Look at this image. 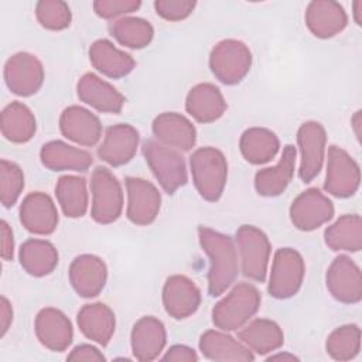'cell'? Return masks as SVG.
<instances>
[{"instance_id": "obj_9", "label": "cell", "mask_w": 362, "mask_h": 362, "mask_svg": "<svg viewBox=\"0 0 362 362\" xmlns=\"http://www.w3.org/2000/svg\"><path fill=\"white\" fill-rule=\"evenodd\" d=\"M361 184L359 164L341 147L329 146L324 189L338 198L354 195Z\"/></svg>"}, {"instance_id": "obj_41", "label": "cell", "mask_w": 362, "mask_h": 362, "mask_svg": "<svg viewBox=\"0 0 362 362\" xmlns=\"http://www.w3.org/2000/svg\"><path fill=\"white\" fill-rule=\"evenodd\" d=\"M141 1L139 0H96L93 1L95 13L106 20L116 17H126V14H132L139 10Z\"/></svg>"}, {"instance_id": "obj_46", "label": "cell", "mask_w": 362, "mask_h": 362, "mask_svg": "<svg viewBox=\"0 0 362 362\" xmlns=\"http://www.w3.org/2000/svg\"><path fill=\"white\" fill-rule=\"evenodd\" d=\"M13 321V307L6 297L0 298V337L3 338Z\"/></svg>"}, {"instance_id": "obj_34", "label": "cell", "mask_w": 362, "mask_h": 362, "mask_svg": "<svg viewBox=\"0 0 362 362\" xmlns=\"http://www.w3.org/2000/svg\"><path fill=\"white\" fill-rule=\"evenodd\" d=\"M1 133L11 143H27L37 130L34 113L21 102L8 103L1 112Z\"/></svg>"}, {"instance_id": "obj_18", "label": "cell", "mask_w": 362, "mask_h": 362, "mask_svg": "<svg viewBox=\"0 0 362 362\" xmlns=\"http://www.w3.org/2000/svg\"><path fill=\"white\" fill-rule=\"evenodd\" d=\"M59 130L68 140L83 146H95L102 137V123L90 110L72 105L64 109L59 117Z\"/></svg>"}, {"instance_id": "obj_30", "label": "cell", "mask_w": 362, "mask_h": 362, "mask_svg": "<svg viewBox=\"0 0 362 362\" xmlns=\"http://www.w3.org/2000/svg\"><path fill=\"white\" fill-rule=\"evenodd\" d=\"M89 59L93 68L107 78L119 79L127 76L136 66L133 57L113 45L112 41L100 38L89 48Z\"/></svg>"}, {"instance_id": "obj_31", "label": "cell", "mask_w": 362, "mask_h": 362, "mask_svg": "<svg viewBox=\"0 0 362 362\" xmlns=\"http://www.w3.org/2000/svg\"><path fill=\"white\" fill-rule=\"evenodd\" d=\"M238 337L252 352L259 355L273 352L284 344V334L280 325L266 318H256L245 324Z\"/></svg>"}, {"instance_id": "obj_43", "label": "cell", "mask_w": 362, "mask_h": 362, "mask_svg": "<svg viewBox=\"0 0 362 362\" xmlns=\"http://www.w3.org/2000/svg\"><path fill=\"white\" fill-rule=\"evenodd\" d=\"M68 361H90V362H99V361H105V355L93 345H88V344H81L78 346H75L69 355L66 356Z\"/></svg>"}, {"instance_id": "obj_29", "label": "cell", "mask_w": 362, "mask_h": 362, "mask_svg": "<svg viewBox=\"0 0 362 362\" xmlns=\"http://www.w3.org/2000/svg\"><path fill=\"white\" fill-rule=\"evenodd\" d=\"M40 158L51 171H86L92 165V156L86 150L61 140H52L41 147Z\"/></svg>"}, {"instance_id": "obj_27", "label": "cell", "mask_w": 362, "mask_h": 362, "mask_svg": "<svg viewBox=\"0 0 362 362\" xmlns=\"http://www.w3.org/2000/svg\"><path fill=\"white\" fill-rule=\"evenodd\" d=\"M228 105L218 86L209 82L198 83L187 95L185 109L199 123L216 122L225 113Z\"/></svg>"}, {"instance_id": "obj_1", "label": "cell", "mask_w": 362, "mask_h": 362, "mask_svg": "<svg viewBox=\"0 0 362 362\" xmlns=\"http://www.w3.org/2000/svg\"><path fill=\"white\" fill-rule=\"evenodd\" d=\"M198 239L209 259L208 293L212 297H218L232 286L239 273L235 242L229 235L206 226L198 228Z\"/></svg>"}, {"instance_id": "obj_35", "label": "cell", "mask_w": 362, "mask_h": 362, "mask_svg": "<svg viewBox=\"0 0 362 362\" xmlns=\"http://www.w3.org/2000/svg\"><path fill=\"white\" fill-rule=\"evenodd\" d=\"M325 243L329 249L338 252H359L362 249V221L358 214L339 216L324 232Z\"/></svg>"}, {"instance_id": "obj_24", "label": "cell", "mask_w": 362, "mask_h": 362, "mask_svg": "<svg viewBox=\"0 0 362 362\" xmlns=\"http://www.w3.org/2000/svg\"><path fill=\"white\" fill-rule=\"evenodd\" d=\"M348 24L344 7L331 0H314L305 10V25L318 38H331Z\"/></svg>"}, {"instance_id": "obj_17", "label": "cell", "mask_w": 362, "mask_h": 362, "mask_svg": "<svg viewBox=\"0 0 362 362\" xmlns=\"http://www.w3.org/2000/svg\"><path fill=\"white\" fill-rule=\"evenodd\" d=\"M34 331L38 341L49 351L62 352L72 344V324L58 308L47 307L40 310L34 321Z\"/></svg>"}, {"instance_id": "obj_47", "label": "cell", "mask_w": 362, "mask_h": 362, "mask_svg": "<svg viewBox=\"0 0 362 362\" xmlns=\"http://www.w3.org/2000/svg\"><path fill=\"white\" fill-rule=\"evenodd\" d=\"M354 20L358 25L362 24V1L361 0L354 3Z\"/></svg>"}, {"instance_id": "obj_16", "label": "cell", "mask_w": 362, "mask_h": 362, "mask_svg": "<svg viewBox=\"0 0 362 362\" xmlns=\"http://www.w3.org/2000/svg\"><path fill=\"white\" fill-rule=\"evenodd\" d=\"M139 140V132L133 126L127 123L110 126L106 129L103 141L98 147V156L109 165H124L134 157Z\"/></svg>"}, {"instance_id": "obj_33", "label": "cell", "mask_w": 362, "mask_h": 362, "mask_svg": "<svg viewBox=\"0 0 362 362\" xmlns=\"http://www.w3.org/2000/svg\"><path fill=\"white\" fill-rule=\"evenodd\" d=\"M21 267L34 277H44L58 264V250L45 239H28L18 250Z\"/></svg>"}, {"instance_id": "obj_22", "label": "cell", "mask_w": 362, "mask_h": 362, "mask_svg": "<svg viewBox=\"0 0 362 362\" xmlns=\"http://www.w3.org/2000/svg\"><path fill=\"white\" fill-rule=\"evenodd\" d=\"M132 352L137 361H154L163 352L167 344V331L164 324L153 317H141L132 329L130 335Z\"/></svg>"}, {"instance_id": "obj_38", "label": "cell", "mask_w": 362, "mask_h": 362, "mask_svg": "<svg viewBox=\"0 0 362 362\" xmlns=\"http://www.w3.org/2000/svg\"><path fill=\"white\" fill-rule=\"evenodd\" d=\"M325 349L335 361L354 359L361 351V328L356 324L335 328L327 338Z\"/></svg>"}, {"instance_id": "obj_13", "label": "cell", "mask_w": 362, "mask_h": 362, "mask_svg": "<svg viewBox=\"0 0 362 362\" xmlns=\"http://www.w3.org/2000/svg\"><path fill=\"white\" fill-rule=\"evenodd\" d=\"M332 216L334 205L318 188H308L301 192L290 206L291 223L303 232H311L320 228L331 221Z\"/></svg>"}, {"instance_id": "obj_4", "label": "cell", "mask_w": 362, "mask_h": 362, "mask_svg": "<svg viewBox=\"0 0 362 362\" xmlns=\"http://www.w3.org/2000/svg\"><path fill=\"white\" fill-rule=\"evenodd\" d=\"M143 154L156 180L167 194H174L187 184V167L178 150L150 139L143 143Z\"/></svg>"}, {"instance_id": "obj_19", "label": "cell", "mask_w": 362, "mask_h": 362, "mask_svg": "<svg viewBox=\"0 0 362 362\" xmlns=\"http://www.w3.org/2000/svg\"><path fill=\"white\" fill-rule=\"evenodd\" d=\"M59 216L57 206L45 192L28 194L20 205V222L34 235H49L57 229Z\"/></svg>"}, {"instance_id": "obj_37", "label": "cell", "mask_w": 362, "mask_h": 362, "mask_svg": "<svg viewBox=\"0 0 362 362\" xmlns=\"http://www.w3.org/2000/svg\"><path fill=\"white\" fill-rule=\"evenodd\" d=\"M109 31L117 42L133 49L147 47L154 37L153 25L140 17H122L110 23Z\"/></svg>"}, {"instance_id": "obj_8", "label": "cell", "mask_w": 362, "mask_h": 362, "mask_svg": "<svg viewBox=\"0 0 362 362\" xmlns=\"http://www.w3.org/2000/svg\"><path fill=\"white\" fill-rule=\"evenodd\" d=\"M305 274L303 256L293 247H281L274 253L267 291L272 297L284 300L296 296Z\"/></svg>"}, {"instance_id": "obj_39", "label": "cell", "mask_w": 362, "mask_h": 362, "mask_svg": "<svg viewBox=\"0 0 362 362\" xmlns=\"http://www.w3.org/2000/svg\"><path fill=\"white\" fill-rule=\"evenodd\" d=\"M35 17L38 23L52 31H61L69 27L72 14L65 1L61 0H41L35 4Z\"/></svg>"}, {"instance_id": "obj_2", "label": "cell", "mask_w": 362, "mask_h": 362, "mask_svg": "<svg viewBox=\"0 0 362 362\" xmlns=\"http://www.w3.org/2000/svg\"><path fill=\"white\" fill-rule=\"evenodd\" d=\"M260 291L250 283H238L212 310V322L222 331L242 328L259 311Z\"/></svg>"}, {"instance_id": "obj_15", "label": "cell", "mask_w": 362, "mask_h": 362, "mask_svg": "<svg viewBox=\"0 0 362 362\" xmlns=\"http://www.w3.org/2000/svg\"><path fill=\"white\" fill-rule=\"evenodd\" d=\"M201 304V291L187 276H170L163 287V305L165 313L182 320L192 315Z\"/></svg>"}, {"instance_id": "obj_14", "label": "cell", "mask_w": 362, "mask_h": 362, "mask_svg": "<svg viewBox=\"0 0 362 362\" xmlns=\"http://www.w3.org/2000/svg\"><path fill=\"white\" fill-rule=\"evenodd\" d=\"M127 209L129 221L139 226L150 225L156 221L161 208V195L157 187L139 177L126 178Z\"/></svg>"}, {"instance_id": "obj_12", "label": "cell", "mask_w": 362, "mask_h": 362, "mask_svg": "<svg viewBox=\"0 0 362 362\" xmlns=\"http://www.w3.org/2000/svg\"><path fill=\"white\" fill-rule=\"evenodd\" d=\"M4 81L14 95L31 96L42 86L44 66L35 55L17 52L4 65Z\"/></svg>"}, {"instance_id": "obj_25", "label": "cell", "mask_w": 362, "mask_h": 362, "mask_svg": "<svg viewBox=\"0 0 362 362\" xmlns=\"http://www.w3.org/2000/svg\"><path fill=\"white\" fill-rule=\"evenodd\" d=\"M297 150L287 144L279 163L273 167L259 170L255 175V188L262 197H277L288 187L296 170Z\"/></svg>"}, {"instance_id": "obj_5", "label": "cell", "mask_w": 362, "mask_h": 362, "mask_svg": "<svg viewBox=\"0 0 362 362\" xmlns=\"http://www.w3.org/2000/svg\"><path fill=\"white\" fill-rule=\"evenodd\" d=\"M236 245L243 276L263 283L272 253L267 235L253 225H242L236 230Z\"/></svg>"}, {"instance_id": "obj_7", "label": "cell", "mask_w": 362, "mask_h": 362, "mask_svg": "<svg viewBox=\"0 0 362 362\" xmlns=\"http://www.w3.org/2000/svg\"><path fill=\"white\" fill-rule=\"evenodd\" d=\"M92 218L102 225L119 219L123 211V191L119 180L106 167H96L90 177Z\"/></svg>"}, {"instance_id": "obj_26", "label": "cell", "mask_w": 362, "mask_h": 362, "mask_svg": "<svg viewBox=\"0 0 362 362\" xmlns=\"http://www.w3.org/2000/svg\"><path fill=\"white\" fill-rule=\"evenodd\" d=\"M199 351L206 359L216 362H249L255 359L253 352L243 342L222 329L205 331L199 338Z\"/></svg>"}, {"instance_id": "obj_28", "label": "cell", "mask_w": 362, "mask_h": 362, "mask_svg": "<svg viewBox=\"0 0 362 362\" xmlns=\"http://www.w3.org/2000/svg\"><path fill=\"white\" fill-rule=\"evenodd\" d=\"M76 322L86 338L102 346L107 345L115 334V313L103 303L85 304L78 311Z\"/></svg>"}, {"instance_id": "obj_48", "label": "cell", "mask_w": 362, "mask_h": 362, "mask_svg": "<svg viewBox=\"0 0 362 362\" xmlns=\"http://www.w3.org/2000/svg\"><path fill=\"white\" fill-rule=\"evenodd\" d=\"M359 124H361V110H358L354 117H352V126L355 130V134L358 139H361V132H359Z\"/></svg>"}, {"instance_id": "obj_21", "label": "cell", "mask_w": 362, "mask_h": 362, "mask_svg": "<svg viewBox=\"0 0 362 362\" xmlns=\"http://www.w3.org/2000/svg\"><path fill=\"white\" fill-rule=\"evenodd\" d=\"M157 141L178 151H189L197 141V129L189 119L175 112L158 115L151 124Z\"/></svg>"}, {"instance_id": "obj_32", "label": "cell", "mask_w": 362, "mask_h": 362, "mask_svg": "<svg viewBox=\"0 0 362 362\" xmlns=\"http://www.w3.org/2000/svg\"><path fill=\"white\" fill-rule=\"evenodd\" d=\"M239 148L247 163L260 165L276 157L280 148V140L276 133L269 129L250 127L242 133Z\"/></svg>"}, {"instance_id": "obj_23", "label": "cell", "mask_w": 362, "mask_h": 362, "mask_svg": "<svg viewBox=\"0 0 362 362\" xmlns=\"http://www.w3.org/2000/svg\"><path fill=\"white\" fill-rule=\"evenodd\" d=\"M76 93L82 102L103 113H120L124 105V96L113 85L92 72L79 78Z\"/></svg>"}, {"instance_id": "obj_42", "label": "cell", "mask_w": 362, "mask_h": 362, "mask_svg": "<svg viewBox=\"0 0 362 362\" xmlns=\"http://www.w3.org/2000/svg\"><path fill=\"white\" fill-rule=\"evenodd\" d=\"M194 0H157L154 1L156 13L168 21H181L195 8Z\"/></svg>"}, {"instance_id": "obj_3", "label": "cell", "mask_w": 362, "mask_h": 362, "mask_svg": "<svg viewBox=\"0 0 362 362\" xmlns=\"http://www.w3.org/2000/svg\"><path fill=\"white\" fill-rule=\"evenodd\" d=\"M189 167L199 195L209 202L218 201L228 180V163L223 153L215 147H201L191 154Z\"/></svg>"}, {"instance_id": "obj_6", "label": "cell", "mask_w": 362, "mask_h": 362, "mask_svg": "<svg viewBox=\"0 0 362 362\" xmlns=\"http://www.w3.org/2000/svg\"><path fill=\"white\" fill-rule=\"evenodd\" d=\"M250 66L252 52L249 47L239 40H222L211 51V72L225 85L239 83L249 74Z\"/></svg>"}, {"instance_id": "obj_44", "label": "cell", "mask_w": 362, "mask_h": 362, "mask_svg": "<svg viewBox=\"0 0 362 362\" xmlns=\"http://www.w3.org/2000/svg\"><path fill=\"white\" fill-rule=\"evenodd\" d=\"M163 361H175V362H197V352L187 345H173L161 358Z\"/></svg>"}, {"instance_id": "obj_10", "label": "cell", "mask_w": 362, "mask_h": 362, "mask_svg": "<svg viewBox=\"0 0 362 362\" xmlns=\"http://www.w3.org/2000/svg\"><path fill=\"white\" fill-rule=\"evenodd\" d=\"M297 144L301 156L298 175L301 181L311 182L320 174L325 158L327 132L324 126L314 120L303 123L297 132Z\"/></svg>"}, {"instance_id": "obj_20", "label": "cell", "mask_w": 362, "mask_h": 362, "mask_svg": "<svg viewBox=\"0 0 362 362\" xmlns=\"http://www.w3.org/2000/svg\"><path fill=\"white\" fill-rule=\"evenodd\" d=\"M107 280L105 262L95 255H79L69 266V281L78 296L85 298L96 297Z\"/></svg>"}, {"instance_id": "obj_49", "label": "cell", "mask_w": 362, "mask_h": 362, "mask_svg": "<svg viewBox=\"0 0 362 362\" xmlns=\"http://www.w3.org/2000/svg\"><path fill=\"white\" fill-rule=\"evenodd\" d=\"M279 358H283V359H297L294 355H287V354H279V355H272L269 359H279Z\"/></svg>"}, {"instance_id": "obj_40", "label": "cell", "mask_w": 362, "mask_h": 362, "mask_svg": "<svg viewBox=\"0 0 362 362\" xmlns=\"http://www.w3.org/2000/svg\"><path fill=\"white\" fill-rule=\"evenodd\" d=\"M24 189L23 170L8 160L0 163V199L4 208L13 206Z\"/></svg>"}, {"instance_id": "obj_11", "label": "cell", "mask_w": 362, "mask_h": 362, "mask_svg": "<svg viewBox=\"0 0 362 362\" xmlns=\"http://www.w3.org/2000/svg\"><path fill=\"white\" fill-rule=\"evenodd\" d=\"M329 294L344 304H356L362 298V274L359 266L346 255L337 256L325 276Z\"/></svg>"}, {"instance_id": "obj_36", "label": "cell", "mask_w": 362, "mask_h": 362, "mask_svg": "<svg viewBox=\"0 0 362 362\" xmlns=\"http://www.w3.org/2000/svg\"><path fill=\"white\" fill-rule=\"evenodd\" d=\"M57 201L68 218H81L88 209L86 180L78 175H64L55 185Z\"/></svg>"}, {"instance_id": "obj_45", "label": "cell", "mask_w": 362, "mask_h": 362, "mask_svg": "<svg viewBox=\"0 0 362 362\" xmlns=\"http://www.w3.org/2000/svg\"><path fill=\"white\" fill-rule=\"evenodd\" d=\"M0 235H1V257L4 260H11L14 255V238H13L11 228L4 219L0 222Z\"/></svg>"}]
</instances>
